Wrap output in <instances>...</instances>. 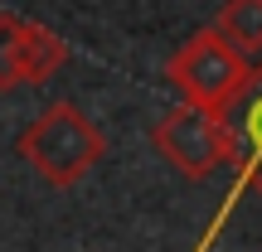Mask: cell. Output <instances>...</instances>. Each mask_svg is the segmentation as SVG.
<instances>
[{
    "instance_id": "6da1fadb",
    "label": "cell",
    "mask_w": 262,
    "mask_h": 252,
    "mask_svg": "<svg viewBox=\"0 0 262 252\" xmlns=\"http://www.w3.org/2000/svg\"><path fill=\"white\" fill-rule=\"evenodd\" d=\"M15 150L39 179H49L54 189H68L107 155V136L73 102H54L49 112H39L34 122L19 131Z\"/></svg>"
},
{
    "instance_id": "8992f818",
    "label": "cell",
    "mask_w": 262,
    "mask_h": 252,
    "mask_svg": "<svg viewBox=\"0 0 262 252\" xmlns=\"http://www.w3.org/2000/svg\"><path fill=\"white\" fill-rule=\"evenodd\" d=\"M214 29L238 54H262V0H224L214 15Z\"/></svg>"
},
{
    "instance_id": "7a4b0ae2",
    "label": "cell",
    "mask_w": 262,
    "mask_h": 252,
    "mask_svg": "<svg viewBox=\"0 0 262 252\" xmlns=\"http://www.w3.org/2000/svg\"><path fill=\"white\" fill-rule=\"evenodd\" d=\"M253 58L238 54L214 25L209 29H194L185 44L175 49V58L165 63V78L185 102H204V107H233L238 93L253 83Z\"/></svg>"
},
{
    "instance_id": "3957f363",
    "label": "cell",
    "mask_w": 262,
    "mask_h": 252,
    "mask_svg": "<svg viewBox=\"0 0 262 252\" xmlns=\"http://www.w3.org/2000/svg\"><path fill=\"white\" fill-rule=\"evenodd\" d=\"M150 141H156L160 160H170L185 179H204L224 170L228 160H238V131L228 122V112L204 102H185L165 112L150 126Z\"/></svg>"
},
{
    "instance_id": "277c9868",
    "label": "cell",
    "mask_w": 262,
    "mask_h": 252,
    "mask_svg": "<svg viewBox=\"0 0 262 252\" xmlns=\"http://www.w3.org/2000/svg\"><path fill=\"white\" fill-rule=\"evenodd\" d=\"M68 54H73V49H68L54 29L29 25V19L0 10V93L49 83V78L68 63Z\"/></svg>"
},
{
    "instance_id": "5b68a950",
    "label": "cell",
    "mask_w": 262,
    "mask_h": 252,
    "mask_svg": "<svg viewBox=\"0 0 262 252\" xmlns=\"http://www.w3.org/2000/svg\"><path fill=\"white\" fill-rule=\"evenodd\" d=\"M228 122L238 131V155L248 146V185H257L262 194V63L253 68V83L238 93V102L228 107Z\"/></svg>"
}]
</instances>
